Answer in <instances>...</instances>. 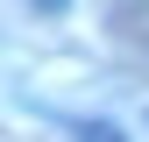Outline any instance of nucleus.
<instances>
[{
  "mask_svg": "<svg viewBox=\"0 0 149 142\" xmlns=\"http://www.w3.org/2000/svg\"><path fill=\"white\" fill-rule=\"evenodd\" d=\"M36 14H71V0H29Z\"/></svg>",
  "mask_w": 149,
  "mask_h": 142,
  "instance_id": "2",
  "label": "nucleus"
},
{
  "mask_svg": "<svg viewBox=\"0 0 149 142\" xmlns=\"http://www.w3.org/2000/svg\"><path fill=\"white\" fill-rule=\"evenodd\" d=\"M78 142H128L114 121H78Z\"/></svg>",
  "mask_w": 149,
  "mask_h": 142,
  "instance_id": "1",
  "label": "nucleus"
}]
</instances>
